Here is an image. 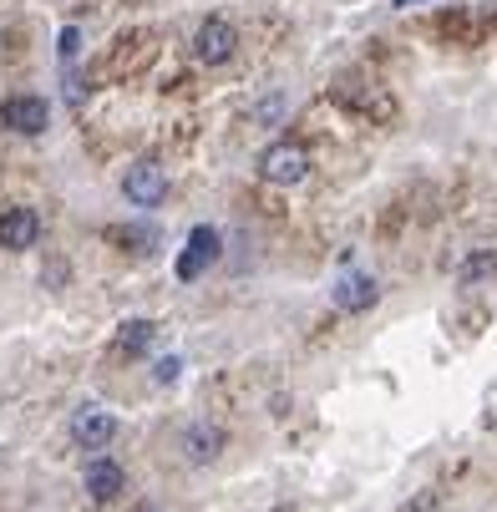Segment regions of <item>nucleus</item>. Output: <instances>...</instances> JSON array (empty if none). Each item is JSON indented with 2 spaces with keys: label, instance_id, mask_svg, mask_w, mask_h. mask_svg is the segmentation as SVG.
<instances>
[{
  "label": "nucleus",
  "instance_id": "1",
  "mask_svg": "<svg viewBox=\"0 0 497 512\" xmlns=\"http://www.w3.org/2000/svg\"><path fill=\"white\" fill-rule=\"evenodd\" d=\"M330 97H335L345 112H355V117H371V122H386V117L396 112L391 92H386L376 77H340V82L330 87Z\"/></svg>",
  "mask_w": 497,
  "mask_h": 512
},
{
  "label": "nucleus",
  "instance_id": "2",
  "mask_svg": "<svg viewBox=\"0 0 497 512\" xmlns=\"http://www.w3.org/2000/svg\"><path fill=\"white\" fill-rule=\"evenodd\" d=\"M305 173H310V153L300 148V142H290V137L269 142V148L259 153V178L269 188H295V183H305Z\"/></svg>",
  "mask_w": 497,
  "mask_h": 512
},
{
  "label": "nucleus",
  "instance_id": "3",
  "mask_svg": "<svg viewBox=\"0 0 497 512\" xmlns=\"http://www.w3.org/2000/svg\"><path fill=\"white\" fill-rule=\"evenodd\" d=\"M122 198H127L132 208H158V203L168 198V173H163V163L137 158V163L122 173Z\"/></svg>",
  "mask_w": 497,
  "mask_h": 512
},
{
  "label": "nucleus",
  "instance_id": "4",
  "mask_svg": "<svg viewBox=\"0 0 497 512\" xmlns=\"http://www.w3.org/2000/svg\"><path fill=\"white\" fill-rule=\"evenodd\" d=\"M193 56H198L203 66H224V61H234V56H239V31H234L224 16H208V21L193 31Z\"/></svg>",
  "mask_w": 497,
  "mask_h": 512
},
{
  "label": "nucleus",
  "instance_id": "5",
  "mask_svg": "<svg viewBox=\"0 0 497 512\" xmlns=\"http://www.w3.org/2000/svg\"><path fill=\"white\" fill-rule=\"evenodd\" d=\"M71 442L87 447L92 457H102V452L117 442V416L102 411V406H82L77 416H71Z\"/></svg>",
  "mask_w": 497,
  "mask_h": 512
},
{
  "label": "nucleus",
  "instance_id": "6",
  "mask_svg": "<svg viewBox=\"0 0 497 512\" xmlns=\"http://www.w3.org/2000/svg\"><path fill=\"white\" fill-rule=\"evenodd\" d=\"M0 122H6L11 132H21V137H41L51 127V107L36 92H16V97L0 102Z\"/></svg>",
  "mask_w": 497,
  "mask_h": 512
},
{
  "label": "nucleus",
  "instance_id": "7",
  "mask_svg": "<svg viewBox=\"0 0 497 512\" xmlns=\"http://www.w3.org/2000/svg\"><path fill=\"white\" fill-rule=\"evenodd\" d=\"M178 447H183V462L188 467H208V462L224 457L229 436H224V426H213V421H188L183 436H178Z\"/></svg>",
  "mask_w": 497,
  "mask_h": 512
},
{
  "label": "nucleus",
  "instance_id": "8",
  "mask_svg": "<svg viewBox=\"0 0 497 512\" xmlns=\"http://www.w3.org/2000/svg\"><path fill=\"white\" fill-rule=\"evenodd\" d=\"M224 254V244H219V229H208V224H198L193 234H188V244H183V254H178V264H173V274H178V284H193L213 259Z\"/></svg>",
  "mask_w": 497,
  "mask_h": 512
},
{
  "label": "nucleus",
  "instance_id": "9",
  "mask_svg": "<svg viewBox=\"0 0 497 512\" xmlns=\"http://www.w3.org/2000/svg\"><path fill=\"white\" fill-rule=\"evenodd\" d=\"M41 244V213L36 208H6L0 213V249H11V254H26Z\"/></svg>",
  "mask_w": 497,
  "mask_h": 512
},
{
  "label": "nucleus",
  "instance_id": "10",
  "mask_svg": "<svg viewBox=\"0 0 497 512\" xmlns=\"http://www.w3.org/2000/svg\"><path fill=\"white\" fill-rule=\"evenodd\" d=\"M82 487H87V497H92V502H117V497H122V487H127V472H122L112 457H92V462H87V472H82Z\"/></svg>",
  "mask_w": 497,
  "mask_h": 512
},
{
  "label": "nucleus",
  "instance_id": "11",
  "mask_svg": "<svg viewBox=\"0 0 497 512\" xmlns=\"http://www.w3.org/2000/svg\"><path fill=\"white\" fill-rule=\"evenodd\" d=\"M330 300H335V310H345V315H361V310H371V305L381 300V289H376L371 274H345V279L330 289Z\"/></svg>",
  "mask_w": 497,
  "mask_h": 512
},
{
  "label": "nucleus",
  "instance_id": "12",
  "mask_svg": "<svg viewBox=\"0 0 497 512\" xmlns=\"http://www.w3.org/2000/svg\"><path fill=\"white\" fill-rule=\"evenodd\" d=\"M497 26V11H472V6H462V11H447L442 21H437V31H447L452 41H482L487 31Z\"/></svg>",
  "mask_w": 497,
  "mask_h": 512
},
{
  "label": "nucleus",
  "instance_id": "13",
  "mask_svg": "<svg viewBox=\"0 0 497 512\" xmlns=\"http://www.w3.org/2000/svg\"><path fill=\"white\" fill-rule=\"evenodd\" d=\"M153 340H158V325H153V320H127L122 335H117V350H122V355H148Z\"/></svg>",
  "mask_w": 497,
  "mask_h": 512
},
{
  "label": "nucleus",
  "instance_id": "14",
  "mask_svg": "<svg viewBox=\"0 0 497 512\" xmlns=\"http://www.w3.org/2000/svg\"><path fill=\"white\" fill-rule=\"evenodd\" d=\"M457 279L472 289V284H487V279H497V254L492 249H482V254H467L462 259V269H457Z\"/></svg>",
  "mask_w": 497,
  "mask_h": 512
},
{
  "label": "nucleus",
  "instance_id": "15",
  "mask_svg": "<svg viewBox=\"0 0 497 512\" xmlns=\"http://www.w3.org/2000/svg\"><path fill=\"white\" fill-rule=\"evenodd\" d=\"M56 51H61V61H71L82 51V26H61V36H56Z\"/></svg>",
  "mask_w": 497,
  "mask_h": 512
},
{
  "label": "nucleus",
  "instance_id": "16",
  "mask_svg": "<svg viewBox=\"0 0 497 512\" xmlns=\"http://www.w3.org/2000/svg\"><path fill=\"white\" fill-rule=\"evenodd\" d=\"M254 117H259V127H274V122L284 117V97H264V102L254 107Z\"/></svg>",
  "mask_w": 497,
  "mask_h": 512
},
{
  "label": "nucleus",
  "instance_id": "17",
  "mask_svg": "<svg viewBox=\"0 0 497 512\" xmlns=\"http://www.w3.org/2000/svg\"><path fill=\"white\" fill-rule=\"evenodd\" d=\"M153 376H158V386H173V381L183 376V360H178V355H163V360H158V371H153Z\"/></svg>",
  "mask_w": 497,
  "mask_h": 512
},
{
  "label": "nucleus",
  "instance_id": "18",
  "mask_svg": "<svg viewBox=\"0 0 497 512\" xmlns=\"http://www.w3.org/2000/svg\"><path fill=\"white\" fill-rule=\"evenodd\" d=\"M401 512H442V502H437V492H416L411 502H401Z\"/></svg>",
  "mask_w": 497,
  "mask_h": 512
},
{
  "label": "nucleus",
  "instance_id": "19",
  "mask_svg": "<svg viewBox=\"0 0 497 512\" xmlns=\"http://www.w3.org/2000/svg\"><path fill=\"white\" fill-rule=\"evenodd\" d=\"M137 512H158V507H153V502H142V507H137Z\"/></svg>",
  "mask_w": 497,
  "mask_h": 512
},
{
  "label": "nucleus",
  "instance_id": "20",
  "mask_svg": "<svg viewBox=\"0 0 497 512\" xmlns=\"http://www.w3.org/2000/svg\"><path fill=\"white\" fill-rule=\"evenodd\" d=\"M396 6H421V0H396Z\"/></svg>",
  "mask_w": 497,
  "mask_h": 512
},
{
  "label": "nucleus",
  "instance_id": "21",
  "mask_svg": "<svg viewBox=\"0 0 497 512\" xmlns=\"http://www.w3.org/2000/svg\"><path fill=\"white\" fill-rule=\"evenodd\" d=\"M274 512H295V507H274Z\"/></svg>",
  "mask_w": 497,
  "mask_h": 512
}]
</instances>
